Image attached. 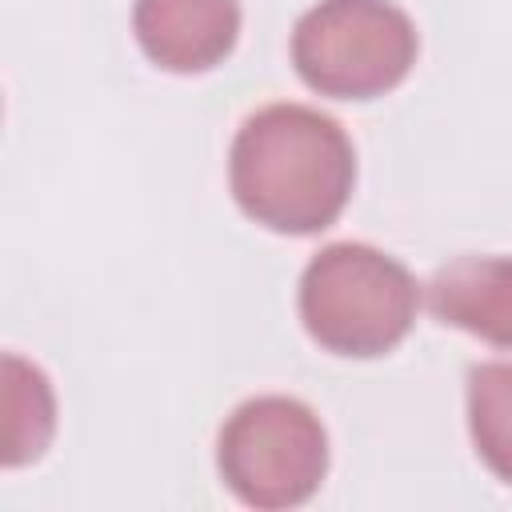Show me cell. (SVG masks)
I'll use <instances>...</instances> for the list:
<instances>
[{"label": "cell", "instance_id": "5b68a950", "mask_svg": "<svg viewBox=\"0 0 512 512\" xmlns=\"http://www.w3.org/2000/svg\"><path fill=\"white\" fill-rule=\"evenodd\" d=\"M132 32L144 56L192 76L228 60L240 36V0H136Z\"/></svg>", "mask_w": 512, "mask_h": 512}, {"label": "cell", "instance_id": "6da1fadb", "mask_svg": "<svg viewBox=\"0 0 512 512\" xmlns=\"http://www.w3.org/2000/svg\"><path fill=\"white\" fill-rule=\"evenodd\" d=\"M356 184L348 132L308 104L252 112L228 152V188L248 220L280 236H312L344 212Z\"/></svg>", "mask_w": 512, "mask_h": 512}, {"label": "cell", "instance_id": "277c9868", "mask_svg": "<svg viewBox=\"0 0 512 512\" xmlns=\"http://www.w3.org/2000/svg\"><path fill=\"white\" fill-rule=\"evenodd\" d=\"M216 468L236 500L252 508H296L328 472V432L304 400L256 396L224 420Z\"/></svg>", "mask_w": 512, "mask_h": 512}, {"label": "cell", "instance_id": "52a82bcc", "mask_svg": "<svg viewBox=\"0 0 512 512\" xmlns=\"http://www.w3.org/2000/svg\"><path fill=\"white\" fill-rule=\"evenodd\" d=\"M52 432H56V396L48 376L32 360L8 352L4 356V444H0L4 468H24L40 460Z\"/></svg>", "mask_w": 512, "mask_h": 512}, {"label": "cell", "instance_id": "8992f818", "mask_svg": "<svg viewBox=\"0 0 512 512\" xmlns=\"http://www.w3.org/2000/svg\"><path fill=\"white\" fill-rule=\"evenodd\" d=\"M436 320L512 348V256H460L428 284Z\"/></svg>", "mask_w": 512, "mask_h": 512}, {"label": "cell", "instance_id": "7a4b0ae2", "mask_svg": "<svg viewBox=\"0 0 512 512\" xmlns=\"http://www.w3.org/2000/svg\"><path fill=\"white\" fill-rule=\"evenodd\" d=\"M304 332L332 356L372 360L392 352L420 308L416 276L372 244H328L300 276Z\"/></svg>", "mask_w": 512, "mask_h": 512}, {"label": "cell", "instance_id": "3957f363", "mask_svg": "<svg viewBox=\"0 0 512 512\" xmlns=\"http://www.w3.org/2000/svg\"><path fill=\"white\" fill-rule=\"evenodd\" d=\"M420 36L392 0H320L292 28L300 80L332 100L392 92L416 64Z\"/></svg>", "mask_w": 512, "mask_h": 512}, {"label": "cell", "instance_id": "ba28073f", "mask_svg": "<svg viewBox=\"0 0 512 512\" xmlns=\"http://www.w3.org/2000/svg\"><path fill=\"white\" fill-rule=\"evenodd\" d=\"M468 432L492 476L512 484V364H476L468 372Z\"/></svg>", "mask_w": 512, "mask_h": 512}]
</instances>
